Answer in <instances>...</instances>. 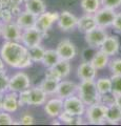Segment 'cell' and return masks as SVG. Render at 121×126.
<instances>
[{
    "label": "cell",
    "mask_w": 121,
    "mask_h": 126,
    "mask_svg": "<svg viewBox=\"0 0 121 126\" xmlns=\"http://www.w3.org/2000/svg\"><path fill=\"white\" fill-rule=\"evenodd\" d=\"M96 86L100 94H111L113 92V83L111 77H101L96 80Z\"/></svg>",
    "instance_id": "cell-26"
},
{
    "label": "cell",
    "mask_w": 121,
    "mask_h": 126,
    "mask_svg": "<svg viewBox=\"0 0 121 126\" xmlns=\"http://www.w3.org/2000/svg\"><path fill=\"white\" fill-rule=\"evenodd\" d=\"M58 119L60 120L61 123L66 124V125H81L84 123L83 116L73 115V113L65 111L64 109H63V111L60 113V116L58 117Z\"/></svg>",
    "instance_id": "cell-24"
},
{
    "label": "cell",
    "mask_w": 121,
    "mask_h": 126,
    "mask_svg": "<svg viewBox=\"0 0 121 126\" xmlns=\"http://www.w3.org/2000/svg\"><path fill=\"white\" fill-rule=\"evenodd\" d=\"M110 58L111 57L107 56L106 54H104L102 50L97 49L89 62L92 63L93 66L97 70H102V69H104L105 67L108 66V63H110V60H111Z\"/></svg>",
    "instance_id": "cell-21"
},
{
    "label": "cell",
    "mask_w": 121,
    "mask_h": 126,
    "mask_svg": "<svg viewBox=\"0 0 121 126\" xmlns=\"http://www.w3.org/2000/svg\"><path fill=\"white\" fill-rule=\"evenodd\" d=\"M112 83H113V92L112 94H121V75H112Z\"/></svg>",
    "instance_id": "cell-33"
},
{
    "label": "cell",
    "mask_w": 121,
    "mask_h": 126,
    "mask_svg": "<svg viewBox=\"0 0 121 126\" xmlns=\"http://www.w3.org/2000/svg\"><path fill=\"white\" fill-rule=\"evenodd\" d=\"M4 66H5V63L3 61L1 55H0V69H4Z\"/></svg>",
    "instance_id": "cell-45"
},
{
    "label": "cell",
    "mask_w": 121,
    "mask_h": 126,
    "mask_svg": "<svg viewBox=\"0 0 121 126\" xmlns=\"http://www.w3.org/2000/svg\"><path fill=\"white\" fill-rule=\"evenodd\" d=\"M56 50L58 55H59L60 59L68 60V61H72L77 56V53H78L75 43L72 42L69 39H63V40H61L57 44Z\"/></svg>",
    "instance_id": "cell-10"
},
{
    "label": "cell",
    "mask_w": 121,
    "mask_h": 126,
    "mask_svg": "<svg viewBox=\"0 0 121 126\" xmlns=\"http://www.w3.org/2000/svg\"><path fill=\"white\" fill-rule=\"evenodd\" d=\"M58 84H59V81L50 78H44L41 81V83L39 84V86L48 94V96H53V94H56L57 93Z\"/></svg>",
    "instance_id": "cell-27"
},
{
    "label": "cell",
    "mask_w": 121,
    "mask_h": 126,
    "mask_svg": "<svg viewBox=\"0 0 121 126\" xmlns=\"http://www.w3.org/2000/svg\"><path fill=\"white\" fill-rule=\"evenodd\" d=\"M18 101L19 106L20 107H24V106H29L30 102V88L26 90H23L21 93H18Z\"/></svg>",
    "instance_id": "cell-36"
},
{
    "label": "cell",
    "mask_w": 121,
    "mask_h": 126,
    "mask_svg": "<svg viewBox=\"0 0 121 126\" xmlns=\"http://www.w3.org/2000/svg\"><path fill=\"white\" fill-rule=\"evenodd\" d=\"M10 5H11V1H10V0H0V10L10 7Z\"/></svg>",
    "instance_id": "cell-42"
},
{
    "label": "cell",
    "mask_w": 121,
    "mask_h": 126,
    "mask_svg": "<svg viewBox=\"0 0 121 126\" xmlns=\"http://www.w3.org/2000/svg\"><path fill=\"white\" fill-rule=\"evenodd\" d=\"M80 6L86 14H95L101 5V0H81Z\"/></svg>",
    "instance_id": "cell-28"
},
{
    "label": "cell",
    "mask_w": 121,
    "mask_h": 126,
    "mask_svg": "<svg viewBox=\"0 0 121 126\" xmlns=\"http://www.w3.org/2000/svg\"><path fill=\"white\" fill-rule=\"evenodd\" d=\"M22 29L16 22L11 21L7 23H3L1 37L5 41H20L22 37Z\"/></svg>",
    "instance_id": "cell-12"
},
{
    "label": "cell",
    "mask_w": 121,
    "mask_h": 126,
    "mask_svg": "<svg viewBox=\"0 0 121 126\" xmlns=\"http://www.w3.org/2000/svg\"><path fill=\"white\" fill-rule=\"evenodd\" d=\"M115 103L121 107V94H116L115 96Z\"/></svg>",
    "instance_id": "cell-43"
},
{
    "label": "cell",
    "mask_w": 121,
    "mask_h": 126,
    "mask_svg": "<svg viewBox=\"0 0 121 126\" xmlns=\"http://www.w3.org/2000/svg\"><path fill=\"white\" fill-rule=\"evenodd\" d=\"M105 122L110 124H118L121 122V107H119L116 103L107 106Z\"/></svg>",
    "instance_id": "cell-23"
},
{
    "label": "cell",
    "mask_w": 121,
    "mask_h": 126,
    "mask_svg": "<svg viewBox=\"0 0 121 126\" xmlns=\"http://www.w3.org/2000/svg\"><path fill=\"white\" fill-rule=\"evenodd\" d=\"M113 27H114L116 31H118L121 33V12L117 13L116 18L114 20V23H113Z\"/></svg>",
    "instance_id": "cell-41"
},
{
    "label": "cell",
    "mask_w": 121,
    "mask_h": 126,
    "mask_svg": "<svg viewBox=\"0 0 121 126\" xmlns=\"http://www.w3.org/2000/svg\"><path fill=\"white\" fill-rule=\"evenodd\" d=\"M97 73H98V70L94 67L89 61L81 62L77 67V77L80 81L96 80Z\"/></svg>",
    "instance_id": "cell-13"
},
{
    "label": "cell",
    "mask_w": 121,
    "mask_h": 126,
    "mask_svg": "<svg viewBox=\"0 0 121 126\" xmlns=\"http://www.w3.org/2000/svg\"><path fill=\"white\" fill-rule=\"evenodd\" d=\"M100 50H102L104 54H106L110 57H114L120 50V40L117 36L111 35L107 36L106 39L102 43V45L100 46Z\"/></svg>",
    "instance_id": "cell-16"
},
{
    "label": "cell",
    "mask_w": 121,
    "mask_h": 126,
    "mask_svg": "<svg viewBox=\"0 0 121 126\" xmlns=\"http://www.w3.org/2000/svg\"><path fill=\"white\" fill-rule=\"evenodd\" d=\"M46 94L40 86H35L30 88V102L29 106H42L48 101Z\"/></svg>",
    "instance_id": "cell-18"
},
{
    "label": "cell",
    "mask_w": 121,
    "mask_h": 126,
    "mask_svg": "<svg viewBox=\"0 0 121 126\" xmlns=\"http://www.w3.org/2000/svg\"><path fill=\"white\" fill-rule=\"evenodd\" d=\"M20 108L19 106V101H18V93L15 92H6L3 94V103H2V110L14 113Z\"/></svg>",
    "instance_id": "cell-17"
},
{
    "label": "cell",
    "mask_w": 121,
    "mask_h": 126,
    "mask_svg": "<svg viewBox=\"0 0 121 126\" xmlns=\"http://www.w3.org/2000/svg\"><path fill=\"white\" fill-rule=\"evenodd\" d=\"M97 26L96 19L94 14H86L81 16L80 18H78V23H77V30L80 33L86 34L87 32L93 30L94 27Z\"/></svg>",
    "instance_id": "cell-20"
},
{
    "label": "cell",
    "mask_w": 121,
    "mask_h": 126,
    "mask_svg": "<svg viewBox=\"0 0 121 126\" xmlns=\"http://www.w3.org/2000/svg\"><path fill=\"white\" fill-rule=\"evenodd\" d=\"M2 26H3V23L0 21V36H1V33H2Z\"/></svg>",
    "instance_id": "cell-47"
},
{
    "label": "cell",
    "mask_w": 121,
    "mask_h": 126,
    "mask_svg": "<svg viewBox=\"0 0 121 126\" xmlns=\"http://www.w3.org/2000/svg\"><path fill=\"white\" fill-rule=\"evenodd\" d=\"M58 18H59V13L58 12H44L37 17L36 27L41 31L42 33L48 34V32L52 29L53 25L57 23Z\"/></svg>",
    "instance_id": "cell-9"
},
{
    "label": "cell",
    "mask_w": 121,
    "mask_h": 126,
    "mask_svg": "<svg viewBox=\"0 0 121 126\" xmlns=\"http://www.w3.org/2000/svg\"><path fill=\"white\" fill-rule=\"evenodd\" d=\"M44 111L52 119L58 118L60 113L63 111V99L55 97L53 99L48 100L44 104Z\"/></svg>",
    "instance_id": "cell-14"
},
{
    "label": "cell",
    "mask_w": 121,
    "mask_h": 126,
    "mask_svg": "<svg viewBox=\"0 0 121 126\" xmlns=\"http://www.w3.org/2000/svg\"><path fill=\"white\" fill-rule=\"evenodd\" d=\"M3 94H1V93H0V110H2V103H3Z\"/></svg>",
    "instance_id": "cell-46"
},
{
    "label": "cell",
    "mask_w": 121,
    "mask_h": 126,
    "mask_svg": "<svg viewBox=\"0 0 121 126\" xmlns=\"http://www.w3.org/2000/svg\"><path fill=\"white\" fill-rule=\"evenodd\" d=\"M101 5L108 9L117 10L121 6V0H101Z\"/></svg>",
    "instance_id": "cell-39"
},
{
    "label": "cell",
    "mask_w": 121,
    "mask_h": 126,
    "mask_svg": "<svg viewBox=\"0 0 121 126\" xmlns=\"http://www.w3.org/2000/svg\"><path fill=\"white\" fill-rule=\"evenodd\" d=\"M15 120L10 112L5 110H0V125H14Z\"/></svg>",
    "instance_id": "cell-35"
},
{
    "label": "cell",
    "mask_w": 121,
    "mask_h": 126,
    "mask_svg": "<svg viewBox=\"0 0 121 126\" xmlns=\"http://www.w3.org/2000/svg\"><path fill=\"white\" fill-rule=\"evenodd\" d=\"M116 15H117L116 10L108 9V7H104V6H101L100 9L94 14L97 25L104 27V29L113 26Z\"/></svg>",
    "instance_id": "cell-8"
},
{
    "label": "cell",
    "mask_w": 121,
    "mask_h": 126,
    "mask_svg": "<svg viewBox=\"0 0 121 126\" xmlns=\"http://www.w3.org/2000/svg\"><path fill=\"white\" fill-rule=\"evenodd\" d=\"M0 55L5 65L12 68L28 69L33 65L29 48L20 41H5L0 48Z\"/></svg>",
    "instance_id": "cell-1"
},
{
    "label": "cell",
    "mask_w": 121,
    "mask_h": 126,
    "mask_svg": "<svg viewBox=\"0 0 121 126\" xmlns=\"http://www.w3.org/2000/svg\"><path fill=\"white\" fill-rule=\"evenodd\" d=\"M24 10L36 15L37 17L46 11V4L44 0H25Z\"/></svg>",
    "instance_id": "cell-22"
},
{
    "label": "cell",
    "mask_w": 121,
    "mask_h": 126,
    "mask_svg": "<svg viewBox=\"0 0 121 126\" xmlns=\"http://www.w3.org/2000/svg\"><path fill=\"white\" fill-rule=\"evenodd\" d=\"M15 17L12 11L10 10V7H6V9L0 10V21L2 23H7L11 21H14Z\"/></svg>",
    "instance_id": "cell-34"
},
{
    "label": "cell",
    "mask_w": 121,
    "mask_h": 126,
    "mask_svg": "<svg viewBox=\"0 0 121 126\" xmlns=\"http://www.w3.org/2000/svg\"><path fill=\"white\" fill-rule=\"evenodd\" d=\"M44 53H45V48L41 44L29 47L30 57L34 63H41L42 59L44 57Z\"/></svg>",
    "instance_id": "cell-29"
},
{
    "label": "cell",
    "mask_w": 121,
    "mask_h": 126,
    "mask_svg": "<svg viewBox=\"0 0 121 126\" xmlns=\"http://www.w3.org/2000/svg\"><path fill=\"white\" fill-rule=\"evenodd\" d=\"M77 94L86 106L99 103L100 94L97 89L96 80L80 81V83L78 84Z\"/></svg>",
    "instance_id": "cell-2"
},
{
    "label": "cell",
    "mask_w": 121,
    "mask_h": 126,
    "mask_svg": "<svg viewBox=\"0 0 121 126\" xmlns=\"http://www.w3.org/2000/svg\"><path fill=\"white\" fill-rule=\"evenodd\" d=\"M44 76H45V78L54 79V80H57V81H61L62 80L61 77H60V75L57 73V70L54 67H46Z\"/></svg>",
    "instance_id": "cell-40"
},
{
    "label": "cell",
    "mask_w": 121,
    "mask_h": 126,
    "mask_svg": "<svg viewBox=\"0 0 121 126\" xmlns=\"http://www.w3.org/2000/svg\"><path fill=\"white\" fill-rule=\"evenodd\" d=\"M78 18L69 11H62L59 13L57 25L62 32H72L77 29Z\"/></svg>",
    "instance_id": "cell-11"
},
{
    "label": "cell",
    "mask_w": 121,
    "mask_h": 126,
    "mask_svg": "<svg viewBox=\"0 0 121 126\" xmlns=\"http://www.w3.org/2000/svg\"><path fill=\"white\" fill-rule=\"evenodd\" d=\"M107 36L108 35H107L106 30H105L104 27L97 25L96 27H94L93 30L87 32L86 34H84V39H85L86 44L89 47L99 49Z\"/></svg>",
    "instance_id": "cell-5"
},
{
    "label": "cell",
    "mask_w": 121,
    "mask_h": 126,
    "mask_svg": "<svg viewBox=\"0 0 121 126\" xmlns=\"http://www.w3.org/2000/svg\"><path fill=\"white\" fill-rule=\"evenodd\" d=\"M60 61V57L58 55L56 48L55 49H45L44 57L42 59V64L45 67H53Z\"/></svg>",
    "instance_id": "cell-25"
},
{
    "label": "cell",
    "mask_w": 121,
    "mask_h": 126,
    "mask_svg": "<svg viewBox=\"0 0 121 126\" xmlns=\"http://www.w3.org/2000/svg\"><path fill=\"white\" fill-rule=\"evenodd\" d=\"M19 123L20 125H33L35 123V118L30 112H23L19 118Z\"/></svg>",
    "instance_id": "cell-38"
},
{
    "label": "cell",
    "mask_w": 121,
    "mask_h": 126,
    "mask_svg": "<svg viewBox=\"0 0 121 126\" xmlns=\"http://www.w3.org/2000/svg\"><path fill=\"white\" fill-rule=\"evenodd\" d=\"M45 36L46 34L42 33L36 26H34V27H31V29H26L22 31L21 43H23L29 48V47L41 44V42Z\"/></svg>",
    "instance_id": "cell-7"
},
{
    "label": "cell",
    "mask_w": 121,
    "mask_h": 126,
    "mask_svg": "<svg viewBox=\"0 0 121 126\" xmlns=\"http://www.w3.org/2000/svg\"><path fill=\"white\" fill-rule=\"evenodd\" d=\"M77 90H78V84L76 82L62 79L61 81H59V84H58L56 96L64 100L65 98L71 97L73 94H76Z\"/></svg>",
    "instance_id": "cell-15"
},
{
    "label": "cell",
    "mask_w": 121,
    "mask_h": 126,
    "mask_svg": "<svg viewBox=\"0 0 121 126\" xmlns=\"http://www.w3.org/2000/svg\"><path fill=\"white\" fill-rule=\"evenodd\" d=\"M15 22H16L22 30L31 29V27L36 26L37 16L30 13V12H28L26 10H24L15 18Z\"/></svg>",
    "instance_id": "cell-19"
},
{
    "label": "cell",
    "mask_w": 121,
    "mask_h": 126,
    "mask_svg": "<svg viewBox=\"0 0 121 126\" xmlns=\"http://www.w3.org/2000/svg\"><path fill=\"white\" fill-rule=\"evenodd\" d=\"M11 3H13V4H18V5H21L22 3H24L25 0H10Z\"/></svg>",
    "instance_id": "cell-44"
},
{
    "label": "cell",
    "mask_w": 121,
    "mask_h": 126,
    "mask_svg": "<svg viewBox=\"0 0 121 126\" xmlns=\"http://www.w3.org/2000/svg\"><path fill=\"white\" fill-rule=\"evenodd\" d=\"M32 87V83H31V78L25 72H18L14 74L12 77H10L9 82V90L15 93H21L23 90H26Z\"/></svg>",
    "instance_id": "cell-4"
},
{
    "label": "cell",
    "mask_w": 121,
    "mask_h": 126,
    "mask_svg": "<svg viewBox=\"0 0 121 126\" xmlns=\"http://www.w3.org/2000/svg\"><path fill=\"white\" fill-rule=\"evenodd\" d=\"M54 68L57 70V73L60 75L61 79H65L69 76L72 70V65H71V61L68 60H62L60 59V61L57 63L55 66H53Z\"/></svg>",
    "instance_id": "cell-30"
},
{
    "label": "cell",
    "mask_w": 121,
    "mask_h": 126,
    "mask_svg": "<svg viewBox=\"0 0 121 126\" xmlns=\"http://www.w3.org/2000/svg\"><path fill=\"white\" fill-rule=\"evenodd\" d=\"M63 109L65 111L76 116H84L85 110H86V105L76 94L71 97L65 98L63 100Z\"/></svg>",
    "instance_id": "cell-6"
},
{
    "label": "cell",
    "mask_w": 121,
    "mask_h": 126,
    "mask_svg": "<svg viewBox=\"0 0 121 126\" xmlns=\"http://www.w3.org/2000/svg\"><path fill=\"white\" fill-rule=\"evenodd\" d=\"M99 103L107 107V106H110V105L115 103V96L112 93L111 94H100Z\"/></svg>",
    "instance_id": "cell-37"
},
{
    "label": "cell",
    "mask_w": 121,
    "mask_h": 126,
    "mask_svg": "<svg viewBox=\"0 0 121 126\" xmlns=\"http://www.w3.org/2000/svg\"><path fill=\"white\" fill-rule=\"evenodd\" d=\"M106 106L100 103H95L86 106L85 110V119L89 124L99 125L105 122V116H106Z\"/></svg>",
    "instance_id": "cell-3"
},
{
    "label": "cell",
    "mask_w": 121,
    "mask_h": 126,
    "mask_svg": "<svg viewBox=\"0 0 121 126\" xmlns=\"http://www.w3.org/2000/svg\"><path fill=\"white\" fill-rule=\"evenodd\" d=\"M108 68L112 75H121V58H114L110 60Z\"/></svg>",
    "instance_id": "cell-32"
},
{
    "label": "cell",
    "mask_w": 121,
    "mask_h": 126,
    "mask_svg": "<svg viewBox=\"0 0 121 126\" xmlns=\"http://www.w3.org/2000/svg\"><path fill=\"white\" fill-rule=\"evenodd\" d=\"M10 77L7 76L5 69H0V93L5 94L9 92Z\"/></svg>",
    "instance_id": "cell-31"
}]
</instances>
